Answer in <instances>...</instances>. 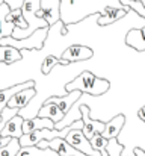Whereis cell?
<instances>
[{
  "mask_svg": "<svg viewBox=\"0 0 145 156\" xmlns=\"http://www.w3.org/2000/svg\"><path fill=\"white\" fill-rule=\"evenodd\" d=\"M121 6V0H60V21L67 27L89 15H101L107 8Z\"/></svg>",
  "mask_w": 145,
  "mask_h": 156,
  "instance_id": "1",
  "label": "cell"
},
{
  "mask_svg": "<svg viewBox=\"0 0 145 156\" xmlns=\"http://www.w3.org/2000/svg\"><path fill=\"white\" fill-rule=\"evenodd\" d=\"M110 88V82L103 77H97L91 71H82L76 79L70 80L65 85V93L80 91L82 94L89 96H101Z\"/></svg>",
  "mask_w": 145,
  "mask_h": 156,
  "instance_id": "2",
  "label": "cell"
},
{
  "mask_svg": "<svg viewBox=\"0 0 145 156\" xmlns=\"http://www.w3.org/2000/svg\"><path fill=\"white\" fill-rule=\"evenodd\" d=\"M121 5L130 8L135 14H139L142 18H145V5L144 2H133V0H121ZM126 44L129 47H133L136 52H145V26L141 29L129 30L126 35Z\"/></svg>",
  "mask_w": 145,
  "mask_h": 156,
  "instance_id": "3",
  "label": "cell"
},
{
  "mask_svg": "<svg viewBox=\"0 0 145 156\" xmlns=\"http://www.w3.org/2000/svg\"><path fill=\"white\" fill-rule=\"evenodd\" d=\"M48 30L50 27L46 29H40L36 32H33L30 37L24 38V40H14L12 37H8V38H3L0 40V46H9V47H14L20 52H32V50H41L44 47V43L48 37Z\"/></svg>",
  "mask_w": 145,
  "mask_h": 156,
  "instance_id": "4",
  "label": "cell"
},
{
  "mask_svg": "<svg viewBox=\"0 0 145 156\" xmlns=\"http://www.w3.org/2000/svg\"><path fill=\"white\" fill-rule=\"evenodd\" d=\"M65 141H67L73 149L79 150V152L83 153V155H86V156H101L100 152H97V150L92 149L91 141L83 135V132H82L80 129H73V130L67 135Z\"/></svg>",
  "mask_w": 145,
  "mask_h": 156,
  "instance_id": "5",
  "label": "cell"
},
{
  "mask_svg": "<svg viewBox=\"0 0 145 156\" xmlns=\"http://www.w3.org/2000/svg\"><path fill=\"white\" fill-rule=\"evenodd\" d=\"M36 15L47 23L48 27L60 23V0H41V8Z\"/></svg>",
  "mask_w": 145,
  "mask_h": 156,
  "instance_id": "6",
  "label": "cell"
},
{
  "mask_svg": "<svg viewBox=\"0 0 145 156\" xmlns=\"http://www.w3.org/2000/svg\"><path fill=\"white\" fill-rule=\"evenodd\" d=\"M79 111H80V120L83 121V129H82V132H83V135H85L88 140H91L95 133H103L106 123L98 121V120H92V118L89 117V106H88V105H83V103L79 105Z\"/></svg>",
  "mask_w": 145,
  "mask_h": 156,
  "instance_id": "7",
  "label": "cell"
},
{
  "mask_svg": "<svg viewBox=\"0 0 145 156\" xmlns=\"http://www.w3.org/2000/svg\"><path fill=\"white\" fill-rule=\"evenodd\" d=\"M94 52L86 47V46H80V44H73L70 46L65 52H62V55L59 56L62 61L68 62V64H76V62H80V61H86V59H91Z\"/></svg>",
  "mask_w": 145,
  "mask_h": 156,
  "instance_id": "8",
  "label": "cell"
},
{
  "mask_svg": "<svg viewBox=\"0 0 145 156\" xmlns=\"http://www.w3.org/2000/svg\"><path fill=\"white\" fill-rule=\"evenodd\" d=\"M129 11H130V8H127L124 5L121 8H107L101 15L97 17V24L100 27H104L107 24H112V23L121 20L123 17H126L129 14Z\"/></svg>",
  "mask_w": 145,
  "mask_h": 156,
  "instance_id": "9",
  "label": "cell"
},
{
  "mask_svg": "<svg viewBox=\"0 0 145 156\" xmlns=\"http://www.w3.org/2000/svg\"><path fill=\"white\" fill-rule=\"evenodd\" d=\"M36 97V88H27V90H23L20 93H17L15 96H12V99L9 100V103L6 108H11V109H26L29 103Z\"/></svg>",
  "mask_w": 145,
  "mask_h": 156,
  "instance_id": "10",
  "label": "cell"
},
{
  "mask_svg": "<svg viewBox=\"0 0 145 156\" xmlns=\"http://www.w3.org/2000/svg\"><path fill=\"white\" fill-rule=\"evenodd\" d=\"M124 123H126V117L123 114L115 115L110 121H107L104 124V130H103L101 136L104 140H107V141H110L113 138H118L121 130H123V127H124Z\"/></svg>",
  "mask_w": 145,
  "mask_h": 156,
  "instance_id": "11",
  "label": "cell"
},
{
  "mask_svg": "<svg viewBox=\"0 0 145 156\" xmlns=\"http://www.w3.org/2000/svg\"><path fill=\"white\" fill-rule=\"evenodd\" d=\"M23 123H24V118L21 115H15L14 118H11L6 126L3 127L0 136L2 138H15V140H20L23 136Z\"/></svg>",
  "mask_w": 145,
  "mask_h": 156,
  "instance_id": "12",
  "label": "cell"
},
{
  "mask_svg": "<svg viewBox=\"0 0 145 156\" xmlns=\"http://www.w3.org/2000/svg\"><path fill=\"white\" fill-rule=\"evenodd\" d=\"M27 88H35V82L33 80H27L24 83H18V85H14V87L0 90V115H2L3 109L8 106L9 100L12 99V96H15L17 93H20L23 90H27Z\"/></svg>",
  "mask_w": 145,
  "mask_h": 156,
  "instance_id": "13",
  "label": "cell"
},
{
  "mask_svg": "<svg viewBox=\"0 0 145 156\" xmlns=\"http://www.w3.org/2000/svg\"><path fill=\"white\" fill-rule=\"evenodd\" d=\"M43 129L53 130L54 123L48 118H41V117H33V118L24 120V123H23V135H29L36 130H43Z\"/></svg>",
  "mask_w": 145,
  "mask_h": 156,
  "instance_id": "14",
  "label": "cell"
},
{
  "mask_svg": "<svg viewBox=\"0 0 145 156\" xmlns=\"http://www.w3.org/2000/svg\"><path fill=\"white\" fill-rule=\"evenodd\" d=\"M9 12H11L9 6L6 3H2L0 5V40L12 37V34H14V26L6 20Z\"/></svg>",
  "mask_w": 145,
  "mask_h": 156,
  "instance_id": "15",
  "label": "cell"
},
{
  "mask_svg": "<svg viewBox=\"0 0 145 156\" xmlns=\"http://www.w3.org/2000/svg\"><path fill=\"white\" fill-rule=\"evenodd\" d=\"M23 59V53L9 46H0V64H15Z\"/></svg>",
  "mask_w": 145,
  "mask_h": 156,
  "instance_id": "16",
  "label": "cell"
},
{
  "mask_svg": "<svg viewBox=\"0 0 145 156\" xmlns=\"http://www.w3.org/2000/svg\"><path fill=\"white\" fill-rule=\"evenodd\" d=\"M123 150H124V147L118 141V138L110 140L109 144H107V147H106V152H107L109 156H123ZM135 153H136V156H145V152L142 149H139V147L135 149Z\"/></svg>",
  "mask_w": 145,
  "mask_h": 156,
  "instance_id": "17",
  "label": "cell"
},
{
  "mask_svg": "<svg viewBox=\"0 0 145 156\" xmlns=\"http://www.w3.org/2000/svg\"><path fill=\"white\" fill-rule=\"evenodd\" d=\"M17 156H59L51 149H40V147H21Z\"/></svg>",
  "mask_w": 145,
  "mask_h": 156,
  "instance_id": "18",
  "label": "cell"
},
{
  "mask_svg": "<svg viewBox=\"0 0 145 156\" xmlns=\"http://www.w3.org/2000/svg\"><path fill=\"white\" fill-rule=\"evenodd\" d=\"M56 65H70L68 62H65V61H62L59 56H56V55H48L44 58V61H43V64H41V71H43V74H48Z\"/></svg>",
  "mask_w": 145,
  "mask_h": 156,
  "instance_id": "19",
  "label": "cell"
},
{
  "mask_svg": "<svg viewBox=\"0 0 145 156\" xmlns=\"http://www.w3.org/2000/svg\"><path fill=\"white\" fill-rule=\"evenodd\" d=\"M21 146H20V141L12 138L11 143L5 147H0V156H17L20 152Z\"/></svg>",
  "mask_w": 145,
  "mask_h": 156,
  "instance_id": "20",
  "label": "cell"
},
{
  "mask_svg": "<svg viewBox=\"0 0 145 156\" xmlns=\"http://www.w3.org/2000/svg\"><path fill=\"white\" fill-rule=\"evenodd\" d=\"M89 141H91L92 149L97 150V152H100V153L106 152V147H107V144H109V141H107V140H104V138L101 136V133H95Z\"/></svg>",
  "mask_w": 145,
  "mask_h": 156,
  "instance_id": "21",
  "label": "cell"
},
{
  "mask_svg": "<svg viewBox=\"0 0 145 156\" xmlns=\"http://www.w3.org/2000/svg\"><path fill=\"white\" fill-rule=\"evenodd\" d=\"M5 3L9 6L11 11H17V9H21L24 0H5Z\"/></svg>",
  "mask_w": 145,
  "mask_h": 156,
  "instance_id": "22",
  "label": "cell"
},
{
  "mask_svg": "<svg viewBox=\"0 0 145 156\" xmlns=\"http://www.w3.org/2000/svg\"><path fill=\"white\" fill-rule=\"evenodd\" d=\"M138 117H139V118H141V120L145 123V106H142V108L138 111Z\"/></svg>",
  "mask_w": 145,
  "mask_h": 156,
  "instance_id": "23",
  "label": "cell"
},
{
  "mask_svg": "<svg viewBox=\"0 0 145 156\" xmlns=\"http://www.w3.org/2000/svg\"><path fill=\"white\" fill-rule=\"evenodd\" d=\"M133 2H141V0H133Z\"/></svg>",
  "mask_w": 145,
  "mask_h": 156,
  "instance_id": "24",
  "label": "cell"
}]
</instances>
